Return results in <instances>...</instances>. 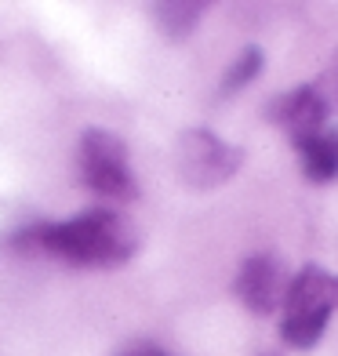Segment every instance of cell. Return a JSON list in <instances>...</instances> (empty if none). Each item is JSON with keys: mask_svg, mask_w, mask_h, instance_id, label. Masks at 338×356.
I'll list each match as a JSON object with an SVG mask.
<instances>
[{"mask_svg": "<svg viewBox=\"0 0 338 356\" xmlns=\"http://www.w3.org/2000/svg\"><path fill=\"white\" fill-rule=\"evenodd\" d=\"M15 248H37L80 269H117L138 248V233L127 215L113 207H88L66 222L29 225L11 240Z\"/></svg>", "mask_w": 338, "mask_h": 356, "instance_id": "cell-1", "label": "cell"}, {"mask_svg": "<svg viewBox=\"0 0 338 356\" xmlns=\"http://www.w3.org/2000/svg\"><path fill=\"white\" fill-rule=\"evenodd\" d=\"M80 178L91 193H99L106 200H135L138 186L131 175V160H127V145L120 135L106 131V127H88L80 135L77 149Z\"/></svg>", "mask_w": 338, "mask_h": 356, "instance_id": "cell-2", "label": "cell"}, {"mask_svg": "<svg viewBox=\"0 0 338 356\" xmlns=\"http://www.w3.org/2000/svg\"><path fill=\"white\" fill-rule=\"evenodd\" d=\"M175 160H179V175L193 189H215L222 182H230L240 171L244 149L222 142L215 131H207V127H193V131H186L179 138Z\"/></svg>", "mask_w": 338, "mask_h": 356, "instance_id": "cell-3", "label": "cell"}, {"mask_svg": "<svg viewBox=\"0 0 338 356\" xmlns=\"http://www.w3.org/2000/svg\"><path fill=\"white\" fill-rule=\"evenodd\" d=\"M328 113H331V102H328L324 88L320 84H302L295 91L277 95V99L269 102L266 117L277 127H284V135L291 142H302V138H309L316 131H324Z\"/></svg>", "mask_w": 338, "mask_h": 356, "instance_id": "cell-4", "label": "cell"}, {"mask_svg": "<svg viewBox=\"0 0 338 356\" xmlns=\"http://www.w3.org/2000/svg\"><path fill=\"white\" fill-rule=\"evenodd\" d=\"M233 287H236V298L244 302L251 313L266 316L284 302L287 277H284V269L273 254H251V258H244Z\"/></svg>", "mask_w": 338, "mask_h": 356, "instance_id": "cell-5", "label": "cell"}, {"mask_svg": "<svg viewBox=\"0 0 338 356\" xmlns=\"http://www.w3.org/2000/svg\"><path fill=\"white\" fill-rule=\"evenodd\" d=\"M284 313H305V309H338V277L320 266H302L291 280H287Z\"/></svg>", "mask_w": 338, "mask_h": 356, "instance_id": "cell-6", "label": "cell"}, {"mask_svg": "<svg viewBox=\"0 0 338 356\" xmlns=\"http://www.w3.org/2000/svg\"><path fill=\"white\" fill-rule=\"evenodd\" d=\"M295 149L302 156V171L309 182H335L338 178V131L335 127H324V131L295 142Z\"/></svg>", "mask_w": 338, "mask_h": 356, "instance_id": "cell-7", "label": "cell"}, {"mask_svg": "<svg viewBox=\"0 0 338 356\" xmlns=\"http://www.w3.org/2000/svg\"><path fill=\"white\" fill-rule=\"evenodd\" d=\"M331 323V309H305V313H284L280 320V338L291 349L305 353L320 342V334L328 331Z\"/></svg>", "mask_w": 338, "mask_h": 356, "instance_id": "cell-8", "label": "cell"}, {"mask_svg": "<svg viewBox=\"0 0 338 356\" xmlns=\"http://www.w3.org/2000/svg\"><path fill=\"white\" fill-rule=\"evenodd\" d=\"M153 15H156V26L164 29L171 40H182L200 26L204 4H197V0H164V4L153 8Z\"/></svg>", "mask_w": 338, "mask_h": 356, "instance_id": "cell-9", "label": "cell"}, {"mask_svg": "<svg viewBox=\"0 0 338 356\" xmlns=\"http://www.w3.org/2000/svg\"><path fill=\"white\" fill-rule=\"evenodd\" d=\"M262 66H266V55L259 51V47H244V51L236 55V62L230 70H225V76H222V84H218V91L222 95H233V91H244L255 76L262 73Z\"/></svg>", "mask_w": 338, "mask_h": 356, "instance_id": "cell-10", "label": "cell"}, {"mask_svg": "<svg viewBox=\"0 0 338 356\" xmlns=\"http://www.w3.org/2000/svg\"><path fill=\"white\" fill-rule=\"evenodd\" d=\"M124 356H168V353H164V349H156V346H138V349L124 353Z\"/></svg>", "mask_w": 338, "mask_h": 356, "instance_id": "cell-11", "label": "cell"}]
</instances>
